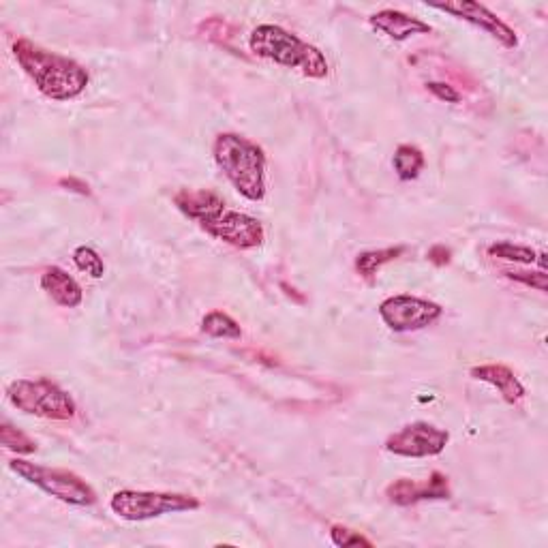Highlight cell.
Returning <instances> with one entry per match:
<instances>
[{
    "mask_svg": "<svg viewBox=\"0 0 548 548\" xmlns=\"http://www.w3.org/2000/svg\"><path fill=\"white\" fill-rule=\"evenodd\" d=\"M174 204L182 215L200 223L206 234L215 236L217 240L227 242L236 249H257L264 242V227L262 223L238 212L227 208L225 200L208 189H182L174 195Z\"/></svg>",
    "mask_w": 548,
    "mask_h": 548,
    "instance_id": "obj_1",
    "label": "cell"
},
{
    "mask_svg": "<svg viewBox=\"0 0 548 548\" xmlns=\"http://www.w3.org/2000/svg\"><path fill=\"white\" fill-rule=\"evenodd\" d=\"M13 54L24 73L39 88V93L48 99L69 101L80 97L90 82L88 71L80 63L56 52L43 50L28 39L15 41Z\"/></svg>",
    "mask_w": 548,
    "mask_h": 548,
    "instance_id": "obj_2",
    "label": "cell"
},
{
    "mask_svg": "<svg viewBox=\"0 0 548 548\" xmlns=\"http://www.w3.org/2000/svg\"><path fill=\"white\" fill-rule=\"evenodd\" d=\"M212 155L225 178L234 189L251 202H262L266 197V155L251 140L236 133L217 135Z\"/></svg>",
    "mask_w": 548,
    "mask_h": 548,
    "instance_id": "obj_3",
    "label": "cell"
},
{
    "mask_svg": "<svg viewBox=\"0 0 548 548\" xmlns=\"http://www.w3.org/2000/svg\"><path fill=\"white\" fill-rule=\"evenodd\" d=\"M249 45L257 56L272 60V63L287 69H300L304 75H309V78L322 80L328 75L330 67L326 56L319 52L315 45L304 43L300 37L292 35L281 26H257L251 33Z\"/></svg>",
    "mask_w": 548,
    "mask_h": 548,
    "instance_id": "obj_4",
    "label": "cell"
},
{
    "mask_svg": "<svg viewBox=\"0 0 548 548\" xmlns=\"http://www.w3.org/2000/svg\"><path fill=\"white\" fill-rule=\"evenodd\" d=\"M7 397L13 407L24 414L48 418V420H71L75 416V401L52 379H18L7 388Z\"/></svg>",
    "mask_w": 548,
    "mask_h": 548,
    "instance_id": "obj_5",
    "label": "cell"
},
{
    "mask_svg": "<svg viewBox=\"0 0 548 548\" xmlns=\"http://www.w3.org/2000/svg\"><path fill=\"white\" fill-rule=\"evenodd\" d=\"M9 467L13 474H18L22 480L35 484L37 489L65 501V504L84 508L93 506L97 501V493L93 491V486L86 484L80 476H75L73 471L43 467L22 459H13Z\"/></svg>",
    "mask_w": 548,
    "mask_h": 548,
    "instance_id": "obj_6",
    "label": "cell"
},
{
    "mask_svg": "<svg viewBox=\"0 0 548 548\" xmlns=\"http://www.w3.org/2000/svg\"><path fill=\"white\" fill-rule=\"evenodd\" d=\"M200 499L182 493H159V491H118L110 499V508L120 519L137 523L150 521L163 514L191 512L200 508Z\"/></svg>",
    "mask_w": 548,
    "mask_h": 548,
    "instance_id": "obj_7",
    "label": "cell"
},
{
    "mask_svg": "<svg viewBox=\"0 0 548 548\" xmlns=\"http://www.w3.org/2000/svg\"><path fill=\"white\" fill-rule=\"evenodd\" d=\"M379 315L384 324L394 332H411L433 326L437 319L444 315V309L439 304L416 298V296H392L379 304Z\"/></svg>",
    "mask_w": 548,
    "mask_h": 548,
    "instance_id": "obj_8",
    "label": "cell"
},
{
    "mask_svg": "<svg viewBox=\"0 0 548 548\" xmlns=\"http://www.w3.org/2000/svg\"><path fill=\"white\" fill-rule=\"evenodd\" d=\"M450 441V433L444 429H437L429 422H411L403 426L401 431L392 433L386 439V450L407 456V459H426V456H437L446 450Z\"/></svg>",
    "mask_w": 548,
    "mask_h": 548,
    "instance_id": "obj_9",
    "label": "cell"
},
{
    "mask_svg": "<svg viewBox=\"0 0 548 548\" xmlns=\"http://www.w3.org/2000/svg\"><path fill=\"white\" fill-rule=\"evenodd\" d=\"M431 9L446 11V13L454 15V18H461L469 24L482 28L484 33H489L493 39H497L508 50H512V48H516V45H519V37H516L514 30L506 22H501L493 11H489L480 3H474V0H454V3H437V5H431Z\"/></svg>",
    "mask_w": 548,
    "mask_h": 548,
    "instance_id": "obj_10",
    "label": "cell"
},
{
    "mask_svg": "<svg viewBox=\"0 0 548 548\" xmlns=\"http://www.w3.org/2000/svg\"><path fill=\"white\" fill-rule=\"evenodd\" d=\"M386 497L394 506H411L426 499H448L450 484L444 474L435 471L429 480H422V482L409 480V478L392 482L386 489Z\"/></svg>",
    "mask_w": 548,
    "mask_h": 548,
    "instance_id": "obj_11",
    "label": "cell"
},
{
    "mask_svg": "<svg viewBox=\"0 0 548 548\" xmlns=\"http://www.w3.org/2000/svg\"><path fill=\"white\" fill-rule=\"evenodd\" d=\"M369 22L375 30L388 35L394 41H405V39H411L416 35H431L433 33V28L426 22H422L418 18H411V15L394 11V9H384V11L371 15Z\"/></svg>",
    "mask_w": 548,
    "mask_h": 548,
    "instance_id": "obj_12",
    "label": "cell"
},
{
    "mask_svg": "<svg viewBox=\"0 0 548 548\" xmlns=\"http://www.w3.org/2000/svg\"><path fill=\"white\" fill-rule=\"evenodd\" d=\"M41 287L43 292H48V296L58 304V307L75 309L80 307L84 300L80 283L75 281L69 272H65L58 266H52L41 274Z\"/></svg>",
    "mask_w": 548,
    "mask_h": 548,
    "instance_id": "obj_13",
    "label": "cell"
},
{
    "mask_svg": "<svg viewBox=\"0 0 548 548\" xmlns=\"http://www.w3.org/2000/svg\"><path fill=\"white\" fill-rule=\"evenodd\" d=\"M471 377L497 388L504 401L510 405H516L525 399V386L504 364H482V367H474L471 369Z\"/></svg>",
    "mask_w": 548,
    "mask_h": 548,
    "instance_id": "obj_14",
    "label": "cell"
},
{
    "mask_svg": "<svg viewBox=\"0 0 548 548\" xmlns=\"http://www.w3.org/2000/svg\"><path fill=\"white\" fill-rule=\"evenodd\" d=\"M392 165H394V172H397V176L407 182V180H414L420 176L422 167H424V155L416 148V146H409V144H403L397 148V152H394V159H392Z\"/></svg>",
    "mask_w": 548,
    "mask_h": 548,
    "instance_id": "obj_15",
    "label": "cell"
},
{
    "mask_svg": "<svg viewBox=\"0 0 548 548\" xmlns=\"http://www.w3.org/2000/svg\"><path fill=\"white\" fill-rule=\"evenodd\" d=\"M489 255H491V257H497V260H504V262L540 264L542 270H544V266H546L544 253H536L534 249H529V247L512 245V242H497V245L489 247Z\"/></svg>",
    "mask_w": 548,
    "mask_h": 548,
    "instance_id": "obj_16",
    "label": "cell"
},
{
    "mask_svg": "<svg viewBox=\"0 0 548 548\" xmlns=\"http://www.w3.org/2000/svg\"><path fill=\"white\" fill-rule=\"evenodd\" d=\"M202 332H206L212 339H232L238 341L242 337V330L236 319H232L223 311H212L202 319Z\"/></svg>",
    "mask_w": 548,
    "mask_h": 548,
    "instance_id": "obj_17",
    "label": "cell"
},
{
    "mask_svg": "<svg viewBox=\"0 0 548 548\" xmlns=\"http://www.w3.org/2000/svg\"><path fill=\"white\" fill-rule=\"evenodd\" d=\"M405 253V247H390V249H379V251H367L358 255L356 270L362 274L364 279H373L375 272L384 264L397 260L399 255Z\"/></svg>",
    "mask_w": 548,
    "mask_h": 548,
    "instance_id": "obj_18",
    "label": "cell"
},
{
    "mask_svg": "<svg viewBox=\"0 0 548 548\" xmlns=\"http://www.w3.org/2000/svg\"><path fill=\"white\" fill-rule=\"evenodd\" d=\"M0 441H3V446L11 452H18V454L37 452L35 441L30 439L26 433H22L20 429H15L11 422H3V429H0Z\"/></svg>",
    "mask_w": 548,
    "mask_h": 548,
    "instance_id": "obj_19",
    "label": "cell"
},
{
    "mask_svg": "<svg viewBox=\"0 0 548 548\" xmlns=\"http://www.w3.org/2000/svg\"><path fill=\"white\" fill-rule=\"evenodd\" d=\"M73 262L82 272H86L88 277L101 279L105 274V264L99 257V253L90 247H78L73 251Z\"/></svg>",
    "mask_w": 548,
    "mask_h": 548,
    "instance_id": "obj_20",
    "label": "cell"
},
{
    "mask_svg": "<svg viewBox=\"0 0 548 548\" xmlns=\"http://www.w3.org/2000/svg\"><path fill=\"white\" fill-rule=\"evenodd\" d=\"M330 538L332 542L337 544V546H367L371 548L373 542L364 538L362 534H358V531H352V529H347V527H341V525H334L330 529Z\"/></svg>",
    "mask_w": 548,
    "mask_h": 548,
    "instance_id": "obj_21",
    "label": "cell"
},
{
    "mask_svg": "<svg viewBox=\"0 0 548 548\" xmlns=\"http://www.w3.org/2000/svg\"><path fill=\"white\" fill-rule=\"evenodd\" d=\"M504 277L512 279V281H519L527 287H536L538 292H546L548 289V283H546V270H540V272H521V270H504Z\"/></svg>",
    "mask_w": 548,
    "mask_h": 548,
    "instance_id": "obj_22",
    "label": "cell"
},
{
    "mask_svg": "<svg viewBox=\"0 0 548 548\" xmlns=\"http://www.w3.org/2000/svg\"><path fill=\"white\" fill-rule=\"evenodd\" d=\"M429 86L431 93L441 99V101H446V103H459L461 101V93L459 90H454L450 84H444V82H429L426 84Z\"/></svg>",
    "mask_w": 548,
    "mask_h": 548,
    "instance_id": "obj_23",
    "label": "cell"
},
{
    "mask_svg": "<svg viewBox=\"0 0 548 548\" xmlns=\"http://www.w3.org/2000/svg\"><path fill=\"white\" fill-rule=\"evenodd\" d=\"M429 257H431V262H435L437 266H444L450 262V251L446 247H433Z\"/></svg>",
    "mask_w": 548,
    "mask_h": 548,
    "instance_id": "obj_24",
    "label": "cell"
}]
</instances>
